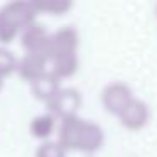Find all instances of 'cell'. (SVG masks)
<instances>
[{
	"label": "cell",
	"mask_w": 157,
	"mask_h": 157,
	"mask_svg": "<svg viewBox=\"0 0 157 157\" xmlns=\"http://www.w3.org/2000/svg\"><path fill=\"white\" fill-rule=\"evenodd\" d=\"M37 15L29 0H10L0 9V42H12Z\"/></svg>",
	"instance_id": "obj_1"
},
{
	"label": "cell",
	"mask_w": 157,
	"mask_h": 157,
	"mask_svg": "<svg viewBox=\"0 0 157 157\" xmlns=\"http://www.w3.org/2000/svg\"><path fill=\"white\" fill-rule=\"evenodd\" d=\"M48 110L56 120L78 115L81 108V95L73 88H59L58 93L49 101H46Z\"/></svg>",
	"instance_id": "obj_2"
},
{
	"label": "cell",
	"mask_w": 157,
	"mask_h": 157,
	"mask_svg": "<svg viewBox=\"0 0 157 157\" xmlns=\"http://www.w3.org/2000/svg\"><path fill=\"white\" fill-rule=\"evenodd\" d=\"M79 42V36L75 27H61L58 32L49 34L48 58L63 54H76Z\"/></svg>",
	"instance_id": "obj_3"
},
{
	"label": "cell",
	"mask_w": 157,
	"mask_h": 157,
	"mask_svg": "<svg viewBox=\"0 0 157 157\" xmlns=\"http://www.w3.org/2000/svg\"><path fill=\"white\" fill-rule=\"evenodd\" d=\"M133 98V93L125 83H112L101 93V103L108 113L118 115Z\"/></svg>",
	"instance_id": "obj_4"
},
{
	"label": "cell",
	"mask_w": 157,
	"mask_h": 157,
	"mask_svg": "<svg viewBox=\"0 0 157 157\" xmlns=\"http://www.w3.org/2000/svg\"><path fill=\"white\" fill-rule=\"evenodd\" d=\"M118 120L125 128L128 130H142L144 127L149 123L150 118V112L149 106L142 101V100L132 98L130 103L118 113Z\"/></svg>",
	"instance_id": "obj_5"
},
{
	"label": "cell",
	"mask_w": 157,
	"mask_h": 157,
	"mask_svg": "<svg viewBox=\"0 0 157 157\" xmlns=\"http://www.w3.org/2000/svg\"><path fill=\"white\" fill-rule=\"evenodd\" d=\"M22 34V46L27 52H36V54H46L48 56V44H49V34L41 24H29Z\"/></svg>",
	"instance_id": "obj_6"
},
{
	"label": "cell",
	"mask_w": 157,
	"mask_h": 157,
	"mask_svg": "<svg viewBox=\"0 0 157 157\" xmlns=\"http://www.w3.org/2000/svg\"><path fill=\"white\" fill-rule=\"evenodd\" d=\"M15 71L21 75L22 79L31 83L32 79H36L41 75L48 73V56L36 54V52H27L21 61H17Z\"/></svg>",
	"instance_id": "obj_7"
},
{
	"label": "cell",
	"mask_w": 157,
	"mask_h": 157,
	"mask_svg": "<svg viewBox=\"0 0 157 157\" xmlns=\"http://www.w3.org/2000/svg\"><path fill=\"white\" fill-rule=\"evenodd\" d=\"M103 142H105V135H103L101 127L85 120L81 127V133H79L76 150L78 152H85V154H93L101 149Z\"/></svg>",
	"instance_id": "obj_8"
},
{
	"label": "cell",
	"mask_w": 157,
	"mask_h": 157,
	"mask_svg": "<svg viewBox=\"0 0 157 157\" xmlns=\"http://www.w3.org/2000/svg\"><path fill=\"white\" fill-rule=\"evenodd\" d=\"M78 71V56L76 54H63V56H51L48 58V73L61 81L69 78Z\"/></svg>",
	"instance_id": "obj_9"
},
{
	"label": "cell",
	"mask_w": 157,
	"mask_h": 157,
	"mask_svg": "<svg viewBox=\"0 0 157 157\" xmlns=\"http://www.w3.org/2000/svg\"><path fill=\"white\" fill-rule=\"evenodd\" d=\"M59 86V79L56 76H52L51 73H44L39 78L32 79L31 81V91L39 101H49L52 96L58 93Z\"/></svg>",
	"instance_id": "obj_10"
},
{
	"label": "cell",
	"mask_w": 157,
	"mask_h": 157,
	"mask_svg": "<svg viewBox=\"0 0 157 157\" xmlns=\"http://www.w3.org/2000/svg\"><path fill=\"white\" fill-rule=\"evenodd\" d=\"M54 130H56V118L49 112L32 118L31 125H29V132L39 140H48L54 133Z\"/></svg>",
	"instance_id": "obj_11"
},
{
	"label": "cell",
	"mask_w": 157,
	"mask_h": 157,
	"mask_svg": "<svg viewBox=\"0 0 157 157\" xmlns=\"http://www.w3.org/2000/svg\"><path fill=\"white\" fill-rule=\"evenodd\" d=\"M34 10L49 15H64L73 9L75 0H29Z\"/></svg>",
	"instance_id": "obj_12"
},
{
	"label": "cell",
	"mask_w": 157,
	"mask_h": 157,
	"mask_svg": "<svg viewBox=\"0 0 157 157\" xmlns=\"http://www.w3.org/2000/svg\"><path fill=\"white\" fill-rule=\"evenodd\" d=\"M36 157H66V149L59 142L42 140L36 150Z\"/></svg>",
	"instance_id": "obj_13"
},
{
	"label": "cell",
	"mask_w": 157,
	"mask_h": 157,
	"mask_svg": "<svg viewBox=\"0 0 157 157\" xmlns=\"http://www.w3.org/2000/svg\"><path fill=\"white\" fill-rule=\"evenodd\" d=\"M15 68H17L15 56L10 51H7V49L0 48V79H4L9 75H12L15 71Z\"/></svg>",
	"instance_id": "obj_14"
},
{
	"label": "cell",
	"mask_w": 157,
	"mask_h": 157,
	"mask_svg": "<svg viewBox=\"0 0 157 157\" xmlns=\"http://www.w3.org/2000/svg\"><path fill=\"white\" fill-rule=\"evenodd\" d=\"M0 88H2V79H0Z\"/></svg>",
	"instance_id": "obj_15"
},
{
	"label": "cell",
	"mask_w": 157,
	"mask_h": 157,
	"mask_svg": "<svg viewBox=\"0 0 157 157\" xmlns=\"http://www.w3.org/2000/svg\"><path fill=\"white\" fill-rule=\"evenodd\" d=\"M155 12H157V9H155Z\"/></svg>",
	"instance_id": "obj_16"
}]
</instances>
